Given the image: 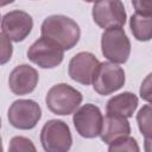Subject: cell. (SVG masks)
Here are the masks:
<instances>
[{"label":"cell","mask_w":152,"mask_h":152,"mask_svg":"<svg viewBox=\"0 0 152 152\" xmlns=\"http://www.w3.org/2000/svg\"><path fill=\"white\" fill-rule=\"evenodd\" d=\"M40 33L43 37L59 44L64 50H70L78 43L81 28L74 19L62 14H53L44 19Z\"/></svg>","instance_id":"cell-1"},{"label":"cell","mask_w":152,"mask_h":152,"mask_svg":"<svg viewBox=\"0 0 152 152\" xmlns=\"http://www.w3.org/2000/svg\"><path fill=\"white\" fill-rule=\"evenodd\" d=\"M83 100L82 93L66 83H57L52 86L46 96L45 103L50 112L57 115L72 114Z\"/></svg>","instance_id":"cell-2"},{"label":"cell","mask_w":152,"mask_h":152,"mask_svg":"<svg viewBox=\"0 0 152 152\" xmlns=\"http://www.w3.org/2000/svg\"><path fill=\"white\" fill-rule=\"evenodd\" d=\"M102 55L110 62L124 64L131 55V42L122 27L106 28L101 36Z\"/></svg>","instance_id":"cell-3"},{"label":"cell","mask_w":152,"mask_h":152,"mask_svg":"<svg viewBox=\"0 0 152 152\" xmlns=\"http://www.w3.org/2000/svg\"><path fill=\"white\" fill-rule=\"evenodd\" d=\"M40 142L46 152H66L72 145L69 126L63 120L52 119L44 124L40 131Z\"/></svg>","instance_id":"cell-4"},{"label":"cell","mask_w":152,"mask_h":152,"mask_svg":"<svg viewBox=\"0 0 152 152\" xmlns=\"http://www.w3.org/2000/svg\"><path fill=\"white\" fill-rule=\"evenodd\" d=\"M27 58L43 69H52L63 62L64 49L56 42L42 36L28 48Z\"/></svg>","instance_id":"cell-5"},{"label":"cell","mask_w":152,"mask_h":152,"mask_svg":"<svg viewBox=\"0 0 152 152\" xmlns=\"http://www.w3.org/2000/svg\"><path fill=\"white\" fill-rule=\"evenodd\" d=\"M126 77L124 69L114 62H102L97 66L93 78V88L100 95H110L121 89L125 84Z\"/></svg>","instance_id":"cell-6"},{"label":"cell","mask_w":152,"mask_h":152,"mask_svg":"<svg viewBox=\"0 0 152 152\" xmlns=\"http://www.w3.org/2000/svg\"><path fill=\"white\" fill-rule=\"evenodd\" d=\"M91 15L101 28L122 27L126 23V11L121 0H99L94 2Z\"/></svg>","instance_id":"cell-7"},{"label":"cell","mask_w":152,"mask_h":152,"mask_svg":"<svg viewBox=\"0 0 152 152\" xmlns=\"http://www.w3.org/2000/svg\"><path fill=\"white\" fill-rule=\"evenodd\" d=\"M10 124L18 129H32L42 118V108L33 100H15L8 108Z\"/></svg>","instance_id":"cell-8"},{"label":"cell","mask_w":152,"mask_h":152,"mask_svg":"<svg viewBox=\"0 0 152 152\" xmlns=\"http://www.w3.org/2000/svg\"><path fill=\"white\" fill-rule=\"evenodd\" d=\"M72 122L76 132L81 137L93 139L99 137L101 133L103 115L97 106L93 103H86L75 110Z\"/></svg>","instance_id":"cell-9"},{"label":"cell","mask_w":152,"mask_h":152,"mask_svg":"<svg viewBox=\"0 0 152 152\" xmlns=\"http://www.w3.org/2000/svg\"><path fill=\"white\" fill-rule=\"evenodd\" d=\"M32 27V17L21 10H13L7 12L1 20L2 33L15 43L23 42L31 33Z\"/></svg>","instance_id":"cell-10"},{"label":"cell","mask_w":152,"mask_h":152,"mask_svg":"<svg viewBox=\"0 0 152 152\" xmlns=\"http://www.w3.org/2000/svg\"><path fill=\"white\" fill-rule=\"evenodd\" d=\"M100 65L99 59L91 52L82 51L76 53L69 62L68 74L70 78L77 83L89 86L93 83V78Z\"/></svg>","instance_id":"cell-11"},{"label":"cell","mask_w":152,"mask_h":152,"mask_svg":"<svg viewBox=\"0 0 152 152\" xmlns=\"http://www.w3.org/2000/svg\"><path fill=\"white\" fill-rule=\"evenodd\" d=\"M39 75L38 71L28 65H17L8 76V87L15 95H26L32 93L38 84Z\"/></svg>","instance_id":"cell-12"},{"label":"cell","mask_w":152,"mask_h":152,"mask_svg":"<svg viewBox=\"0 0 152 152\" xmlns=\"http://www.w3.org/2000/svg\"><path fill=\"white\" fill-rule=\"evenodd\" d=\"M131 133V126L126 116L119 115V114H112L107 113L103 118L102 129L100 133V138L103 142L110 144L113 140L124 137L129 135Z\"/></svg>","instance_id":"cell-13"},{"label":"cell","mask_w":152,"mask_h":152,"mask_svg":"<svg viewBox=\"0 0 152 152\" xmlns=\"http://www.w3.org/2000/svg\"><path fill=\"white\" fill-rule=\"evenodd\" d=\"M139 104V100L135 94L131 91H124L110 97L106 104L107 113L119 114L126 118L133 116L137 107Z\"/></svg>","instance_id":"cell-14"},{"label":"cell","mask_w":152,"mask_h":152,"mask_svg":"<svg viewBox=\"0 0 152 152\" xmlns=\"http://www.w3.org/2000/svg\"><path fill=\"white\" fill-rule=\"evenodd\" d=\"M129 28L133 37L139 42L152 39V15L134 13L129 19Z\"/></svg>","instance_id":"cell-15"},{"label":"cell","mask_w":152,"mask_h":152,"mask_svg":"<svg viewBox=\"0 0 152 152\" xmlns=\"http://www.w3.org/2000/svg\"><path fill=\"white\" fill-rule=\"evenodd\" d=\"M137 124L144 138H152V103L145 104L139 109Z\"/></svg>","instance_id":"cell-16"},{"label":"cell","mask_w":152,"mask_h":152,"mask_svg":"<svg viewBox=\"0 0 152 152\" xmlns=\"http://www.w3.org/2000/svg\"><path fill=\"white\" fill-rule=\"evenodd\" d=\"M140 148L138 146L137 140L131 135H124L115 140H113L110 144H108V151L109 152H118V151H128V152H138Z\"/></svg>","instance_id":"cell-17"},{"label":"cell","mask_w":152,"mask_h":152,"mask_svg":"<svg viewBox=\"0 0 152 152\" xmlns=\"http://www.w3.org/2000/svg\"><path fill=\"white\" fill-rule=\"evenodd\" d=\"M8 151L18 152V151H36V146L33 142L25 137H13L10 141Z\"/></svg>","instance_id":"cell-18"},{"label":"cell","mask_w":152,"mask_h":152,"mask_svg":"<svg viewBox=\"0 0 152 152\" xmlns=\"http://www.w3.org/2000/svg\"><path fill=\"white\" fill-rule=\"evenodd\" d=\"M139 95L144 101L152 103V72H150L142 80L139 89Z\"/></svg>","instance_id":"cell-19"},{"label":"cell","mask_w":152,"mask_h":152,"mask_svg":"<svg viewBox=\"0 0 152 152\" xmlns=\"http://www.w3.org/2000/svg\"><path fill=\"white\" fill-rule=\"evenodd\" d=\"M0 38H1V61L0 62H1V64H5L11 59L13 48L11 44V39L2 32L0 34Z\"/></svg>","instance_id":"cell-20"},{"label":"cell","mask_w":152,"mask_h":152,"mask_svg":"<svg viewBox=\"0 0 152 152\" xmlns=\"http://www.w3.org/2000/svg\"><path fill=\"white\" fill-rule=\"evenodd\" d=\"M132 5L137 13L152 15V0H132Z\"/></svg>","instance_id":"cell-21"},{"label":"cell","mask_w":152,"mask_h":152,"mask_svg":"<svg viewBox=\"0 0 152 152\" xmlns=\"http://www.w3.org/2000/svg\"><path fill=\"white\" fill-rule=\"evenodd\" d=\"M144 148L146 152H152V138L144 139Z\"/></svg>","instance_id":"cell-22"},{"label":"cell","mask_w":152,"mask_h":152,"mask_svg":"<svg viewBox=\"0 0 152 152\" xmlns=\"http://www.w3.org/2000/svg\"><path fill=\"white\" fill-rule=\"evenodd\" d=\"M14 0H0V5H1V7H4V6H6V5H8V4H12Z\"/></svg>","instance_id":"cell-23"},{"label":"cell","mask_w":152,"mask_h":152,"mask_svg":"<svg viewBox=\"0 0 152 152\" xmlns=\"http://www.w3.org/2000/svg\"><path fill=\"white\" fill-rule=\"evenodd\" d=\"M83 1H86V2H96L99 0H83Z\"/></svg>","instance_id":"cell-24"}]
</instances>
